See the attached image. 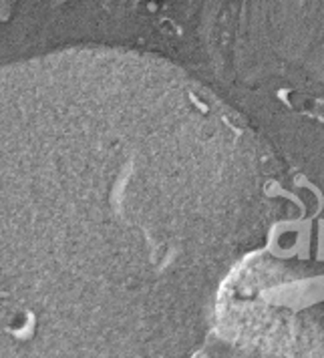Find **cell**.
Masks as SVG:
<instances>
[{"label":"cell","instance_id":"obj_1","mask_svg":"<svg viewBox=\"0 0 324 358\" xmlns=\"http://www.w3.org/2000/svg\"><path fill=\"white\" fill-rule=\"evenodd\" d=\"M230 149L179 69L66 49L0 69V357L195 341Z\"/></svg>","mask_w":324,"mask_h":358},{"label":"cell","instance_id":"obj_2","mask_svg":"<svg viewBox=\"0 0 324 358\" xmlns=\"http://www.w3.org/2000/svg\"><path fill=\"white\" fill-rule=\"evenodd\" d=\"M15 0H0V15H4L10 6H13Z\"/></svg>","mask_w":324,"mask_h":358}]
</instances>
